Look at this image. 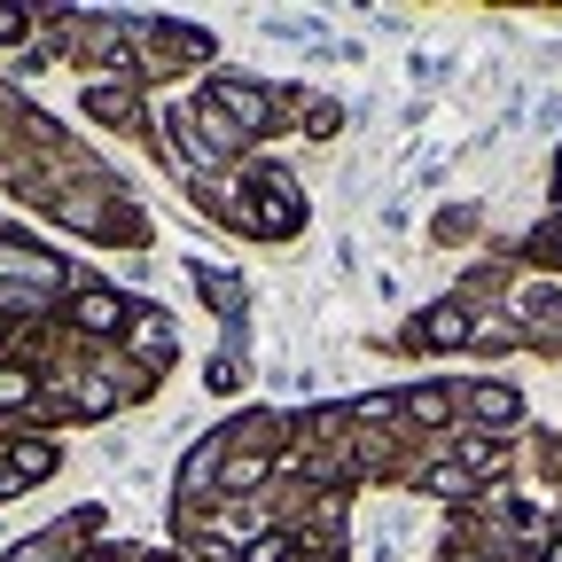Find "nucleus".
Returning <instances> with one entry per match:
<instances>
[{
    "instance_id": "obj_1",
    "label": "nucleus",
    "mask_w": 562,
    "mask_h": 562,
    "mask_svg": "<svg viewBox=\"0 0 562 562\" xmlns=\"http://www.w3.org/2000/svg\"><path fill=\"white\" fill-rule=\"evenodd\" d=\"M55 469V446H16V461L0 469V492H16V484H32V476H47Z\"/></svg>"
},
{
    "instance_id": "obj_2",
    "label": "nucleus",
    "mask_w": 562,
    "mask_h": 562,
    "mask_svg": "<svg viewBox=\"0 0 562 562\" xmlns=\"http://www.w3.org/2000/svg\"><path fill=\"white\" fill-rule=\"evenodd\" d=\"M0 273H24V281H55V266H47L40 250H24V243H0Z\"/></svg>"
},
{
    "instance_id": "obj_3",
    "label": "nucleus",
    "mask_w": 562,
    "mask_h": 562,
    "mask_svg": "<svg viewBox=\"0 0 562 562\" xmlns=\"http://www.w3.org/2000/svg\"><path fill=\"white\" fill-rule=\"evenodd\" d=\"M220 110L235 125H266V94H250V87H220Z\"/></svg>"
},
{
    "instance_id": "obj_4",
    "label": "nucleus",
    "mask_w": 562,
    "mask_h": 562,
    "mask_svg": "<svg viewBox=\"0 0 562 562\" xmlns=\"http://www.w3.org/2000/svg\"><path fill=\"white\" fill-rule=\"evenodd\" d=\"M79 321H87V328H117L125 313H117V297H102V290H87V297H79Z\"/></svg>"
},
{
    "instance_id": "obj_5",
    "label": "nucleus",
    "mask_w": 562,
    "mask_h": 562,
    "mask_svg": "<svg viewBox=\"0 0 562 562\" xmlns=\"http://www.w3.org/2000/svg\"><path fill=\"white\" fill-rule=\"evenodd\" d=\"M422 336H430V344H461V336H469V321H461L453 305H438V313H430V328H422Z\"/></svg>"
},
{
    "instance_id": "obj_6",
    "label": "nucleus",
    "mask_w": 562,
    "mask_h": 562,
    "mask_svg": "<svg viewBox=\"0 0 562 562\" xmlns=\"http://www.w3.org/2000/svg\"><path fill=\"white\" fill-rule=\"evenodd\" d=\"M32 398V375L24 368H0V406H24Z\"/></svg>"
},
{
    "instance_id": "obj_7",
    "label": "nucleus",
    "mask_w": 562,
    "mask_h": 562,
    "mask_svg": "<svg viewBox=\"0 0 562 562\" xmlns=\"http://www.w3.org/2000/svg\"><path fill=\"white\" fill-rule=\"evenodd\" d=\"M476 414H484V422H508V414H516V391H476Z\"/></svg>"
},
{
    "instance_id": "obj_8",
    "label": "nucleus",
    "mask_w": 562,
    "mask_h": 562,
    "mask_svg": "<svg viewBox=\"0 0 562 562\" xmlns=\"http://www.w3.org/2000/svg\"><path fill=\"white\" fill-rule=\"evenodd\" d=\"M94 117H133V94H117V87H94Z\"/></svg>"
},
{
    "instance_id": "obj_9",
    "label": "nucleus",
    "mask_w": 562,
    "mask_h": 562,
    "mask_svg": "<svg viewBox=\"0 0 562 562\" xmlns=\"http://www.w3.org/2000/svg\"><path fill=\"white\" fill-rule=\"evenodd\" d=\"M16 562H55V554H47V547L32 539V547H16Z\"/></svg>"
},
{
    "instance_id": "obj_10",
    "label": "nucleus",
    "mask_w": 562,
    "mask_h": 562,
    "mask_svg": "<svg viewBox=\"0 0 562 562\" xmlns=\"http://www.w3.org/2000/svg\"><path fill=\"white\" fill-rule=\"evenodd\" d=\"M547 562H562V539H554V554H547Z\"/></svg>"
},
{
    "instance_id": "obj_11",
    "label": "nucleus",
    "mask_w": 562,
    "mask_h": 562,
    "mask_svg": "<svg viewBox=\"0 0 562 562\" xmlns=\"http://www.w3.org/2000/svg\"><path fill=\"white\" fill-rule=\"evenodd\" d=\"M87 562H94V554H87Z\"/></svg>"
},
{
    "instance_id": "obj_12",
    "label": "nucleus",
    "mask_w": 562,
    "mask_h": 562,
    "mask_svg": "<svg viewBox=\"0 0 562 562\" xmlns=\"http://www.w3.org/2000/svg\"><path fill=\"white\" fill-rule=\"evenodd\" d=\"M554 243H562V235H554Z\"/></svg>"
}]
</instances>
